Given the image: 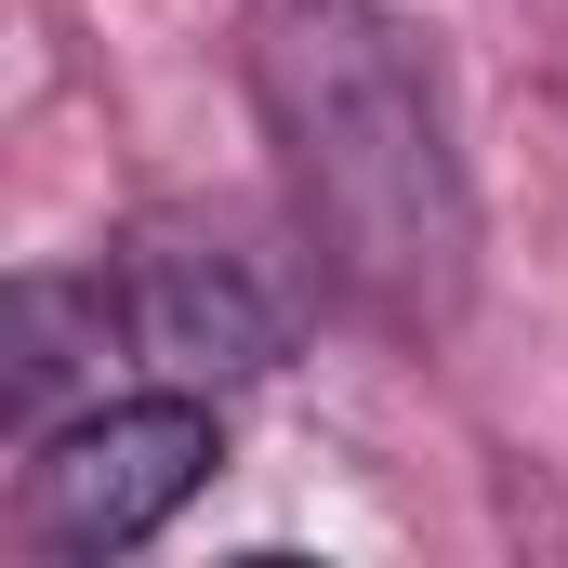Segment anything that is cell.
Instances as JSON below:
<instances>
[{
	"mask_svg": "<svg viewBox=\"0 0 568 568\" xmlns=\"http://www.w3.org/2000/svg\"><path fill=\"white\" fill-rule=\"evenodd\" d=\"M212 476V397L199 384H145V397H93L40 436L27 463V529L40 556H133L159 542Z\"/></svg>",
	"mask_w": 568,
	"mask_h": 568,
	"instance_id": "7a4b0ae2",
	"label": "cell"
},
{
	"mask_svg": "<svg viewBox=\"0 0 568 568\" xmlns=\"http://www.w3.org/2000/svg\"><path fill=\"white\" fill-rule=\"evenodd\" d=\"M239 67L317 265L384 331H449L476 304V172L424 40L384 0H239Z\"/></svg>",
	"mask_w": 568,
	"mask_h": 568,
	"instance_id": "6da1fadb",
	"label": "cell"
},
{
	"mask_svg": "<svg viewBox=\"0 0 568 568\" xmlns=\"http://www.w3.org/2000/svg\"><path fill=\"white\" fill-rule=\"evenodd\" d=\"M106 317H120V357H133L145 384H199V397L265 384V371L291 357V304L252 278V252L172 239V225L106 265Z\"/></svg>",
	"mask_w": 568,
	"mask_h": 568,
	"instance_id": "3957f363",
	"label": "cell"
}]
</instances>
